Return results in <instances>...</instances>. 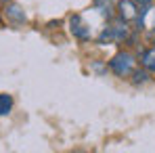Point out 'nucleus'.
Here are the masks:
<instances>
[{
	"label": "nucleus",
	"instance_id": "nucleus-1",
	"mask_svg": "<svg viewBox=\"0 0 155 153\" xmlns=\"http://www.w3.org/2000/svg\"><path fill=\"white\" fill-rule=\"evenodd\" d=\"M109 69L120 78L132 76V72L136 69V59L130 52H117L111 61H109Z\"/></svg>",
	"mask_w": 155,
	"mask_h": 153
},
{
	"label": "nucleus",
	"instance_id": "nucleus-2",
	"mask_svg": "<svg viewBox=\"0 0 155 153\" xmlns=\"http://www.w3.org/2000/svg\"><path fill=\"white\" fill-rule=\"evenodd\" d=\"M69 25H71V34H74L76 38H80V40H90V38H92L90 25L84 21L82 15H74L71 21H69Z\"/></svg>",
	"mask_w": 155,
	"mask_h": 153
},
{
	"label": "nucleus",
	"instance_id": "nucleus-3",
	"mask_svg": "<svg viewBox=\"0 0 155 153\" xmlns=\"http://www.w3.org/2000/svg\"><path fill=\"white\" fill-rule=\"evenodd\" d=\"M117 11H120V19L124 21H136L138 19V4L134 0H120L117 2Z\"/></svg>",
	"mask_w": 155,
	"mask_h": 153
},
{
	"label": "nucleus",
	"instance_id": "nucleus-4",
	"mask_svg": "<svg viewBox=\"0 0 155 153\" xmlns=\"http://www.w3.org/2000/svg\"><path fill=\"white\" fill-rule=\"evenodd\" d=\"M4 15H6V19H11L13 23H25V21H27L25 11H23L19 4H15V2H6Z\"/></svg>",
	"mask_w": 155,
	"mask_h": 153
},
{
	"label": "nucleus",
	"instance_id": "nucleus-5",
	"mask_svg": "<svg viewBox=\"0 0 155 153\" xmlns=\"http://www.w3.org/2000/svg\"><path fill=\"white\" fill-rule=\"evenodd\" d=\"M136 21H138V25L155 32V6L153 8H143V11L138 13V19H136Z\"/></svg>",
	"mask_w": 155,
	"mask_h": 153
},
{
	"label": "nucleus",
	"instance_id": "nucleus-6",
	"mask_svg": "<svg viewBox=\"0 0 155 153\" xmlns=\"http://www.w3.org/2000/svg\"><path fill=\"white\" fill-rule=\"evenodd\" d=\"M140 65H143V69H147L149 74H155V46L143 51V55H140Z\"/></svg>",
	"mask_w": 155,
	"mask_h": 153
},
{
	"label": "nucleus",
	"instance_id": "nucleus-7",
	"mask_svg": "<svg viewBox=\"0 0 155 153\" xmlns=\"http://www.w3.org/2000/svg\"><path fill=\"white\" fill-rule=\"evenodd\" d=\"M13 111V97L6 92H0V118L8 115Z\"/></svg>",
	"mask_w": 155,
	"mask_h": 153
},
{
	"label": "nucleus",
	"instance_id": "nucleus-8",
	"mask_svg": "<svg viewBox=\"0 0 155 153\" xmlns=\"http://www.w3.org/2000/svg\"><path fill=\"white\" fill-rule=\"evenodd\" d=\"M147 80H149V72H147V69H143V72L134 69V72H132V82H134V84H145Z\"/></svg>",
	"mask_w": 155,
	"mask_h": 153
},
{
	"label": "nucleus",
	"instance_id": "nucleus-9",
	"mask_svg": "<svg viewBox=\"0 0 155 153\" xmlns=\"http://www.w3.org/2000/svg\"><path fill=\"white\" fill-rule=\"evenodd\" d=\"M134 2H136V4H140V6H147L151 0H134Z\"/></svg>",
	"mask_w": 155,
	"mask_h": 153
}]
</instances>
